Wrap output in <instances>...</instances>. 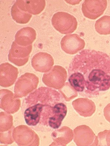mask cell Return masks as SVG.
I'll return each mask as SVG.
<instances>
[{
    "instance_id": "1",
    "label": "cell",
    "mask_w": 110,
    "mask_h": 146,
    "mask_svg": "<svg viewBox=\"0 0 110 146\" xmlns=\"http://www.w3.org/2000/svg\"><path fill=\"white\" fill-rule=\"evenodd\" d=\"M69 83L80 96L94 98L110 88V57L84 49L73 58L68 69Z\"/></svg>"
},
{
    "instance_id": "2",
    "label": "cell",
    "mask_w": 110,
    "mask_h": 146,
    "mask_svg": "<svg viewBox=\"0 0 110 146\" xmlns=\"http://www.w3.org/2000/svg\"><path fill=\"white\" fill-rule=\"evenodd\" d=\"M66 101L59 92L41 87L25 97L21 110L26 124L37 131L58 129L67 115Z\"/></svg>"
},
{
    "instance_id": "3",
    "label": "cell",
    "mask_w": 110,
    "mask_h": 146,
    "mask_svg": "<svg viewBox=\"0 0 110 146\" xmlns=\"http://www.w3.org/2000/svg\"><path fill=\"white\" fill-rule=\"evenodd\" d=\"M52 26L56 30L63 34L73 33L77 28L78 23L75 17L65 12H58L52 18Z\"/></svg>"
},
{
    "instance_id": "4",
    "label": "cell",
    "mask_w": 110,
    "mask_h": 146,
    "mask_svg": "<svg viewBox=\"0 0 110 146\" xmlns=\"http://www.w3.org/2000/svg\"><path fill=\"white\" fill-rule=\"evenodd\" d=\"M39 83V78L36 75L32 73H25L19 78L15 84V97L20 98L26 97L36 89Z\"/></svg>"
},
{
    "instance_id": "5",
    "label": "cell",
    "mask_w": 110,
    "mask_h": 146,
    "mask_svg": "<svg viewBox=\"0 0 110 146\" xmlns=\"http://www.w3.org/2000/svg\"><path fill=\"white\" fill-rule=\"evenodd\" d=\"M67 76V71L64 68L55 65L50 71L43 74L42 80L47 86L58 90L66 84Z\"/></svg>"
},
{
    "instance_id": "6",
    "label": "cell",
    "mask_w": 110,
    "mask_h": 146,
    "mask_svg": "<svg viewBox=\"0 0 110 146\" xmlns=\"http://www.w3.org/2000/svg\"><path fill=\"white\" fill-rule=\"evenodd\" d=\"M14 140L19 146H39V138L31 128L20 125L14 128L13 132Z\"/></svg>"
},
{
    "instance_id": "7",
    "label": "cell",
    "mask_w": 110,
    "mask_h": 146,
    "mask_svg": "<svg viewBox=\"0 0 110 146\" xmlns=\"http://www.w3.org/2000/svg\"><path fill=\"white\" fill-rule=\"evenodd\" d=\"M74 142L78 146H98L97 136L89 126L79 125L74 130Z\"/></svg>"
},
{
    "instance_id": "8",
    "label": "cell",
    "mask_w": 110,
    "mask_h": 146,
    "mask_svg": "<svg viewBox=\"0 0 110 146\" xmlns=\"http://www.w3.org/2000/svg\"><path fill=\"white\" fill-rule=\"evenodd\" d=\"M32 49V44L23 46L18 44L15 41L13 42L9 51L8 60L17 66H23L28 61Z\"/></svg>"
},
{
    "instance_id": "9",
    "label": "cell",
    "mask_w": 110,
    "mask_h": 146,
    "mask_svg": "<svg viewBox=\"0 0 110 146\" xmlns=\"http://www.w3.org/2000/svg\"><path fill=\"white\" fill-rule=\"evenodd\" d=\"M107 5V0H85L82 5V11L87 18L95 20L104 13Z\"/></svg>"
},
{
    "instance_id": "10",
    "label": "cell",
    "mask_w": 110,
    "mask_h": 146,
    "mask_svg": "<svg viewBox=\"0 0 110 146\" xmlns=\"http://www.w3.org/2000/svg\"><path fill=\"white\" fill-rule=\"evenodd\" d=\"M1 108L9 114H13L20 109L21 102L18 98H16L12 92L7 89L0 91Z\"/></svg>"
},
{
    "instance_id": "11",
    "label": "cell",
    "mask_w": 110,
    "mask_h": 146,
    "mask_svg": "<svg viewBox=\"0 0 110 146\" xmlns=\"http://www.w3.org/2000/svg\"><path fill=\"white\" fill-rule=\"evenodd\" d=\"M61 48L66 53L75 54L83 49L85 42L77 34L65 36L61 42Z\"/></svg>"
},
{
    "instance_id": "12",
    "label": "cell",
    "mask_w": 110,
    "mask_h": 146,
    "mask_svg": "<svg viewBox=\"0 0 110 146\" xmlns=\"http://www.w3.org/2000/svg\"><path fill=\"white\" fill-rule=\"evenodd\" d=\"M18 69L8 62L0 65V85L7 88L13 85L18 76Z\"/></svg>"
},
{
    "instance_id": "13",
    "label": "cell",
    "mask_w": 110,
    "mask_h": 146,
    "mask_svg": "<svg viewBox=\"0 0 110 146\" xmlns=\"http://www.w3.org/2000/svg\"><path fill=\"white\" fill-rule=\"evenodd\" d=\"M31 64L36 71L46 73L52 69L54 64V60L49 54L47 52H40L33 57Z\"/></svg>"
},
{
    "instance_id": "14",
    "label": "cell",
    "mask_w": 110,
    "mask_h": 146,
    "mask_svg": "<svg viewBox=\"0 0 110 146\" xmlns=\"http://www.w3.org/2000/svg\"><path fill=\"white\" fill-rule=\"evenodd\" d=\"M72 105L80 116L85 117L92 116L96 110L94 102L87 98H78L72 102Z\"/></svg>"
},
{
    "instance_id": "15",
    "label": "cell",
    "mask_w": 110,
    "mask_h": 146,
    "mask_svg": "<svg viewBox=\"0 0 110 146\" xmlns=\"http://www.w3.org/2000/svg\"><path fill=\"white\" fill-rule=\"evenodd\" d=\"M51 136L53 142L50 146H66L73 139L74 132L71 128L64 126L56 129Z\"/></svg>"
},
{
    "instance_id": "16",
    "label": "cell",
    "mask_w": 110,
    "mask_h": 146,
    "mask_svg": "<svg viewBox=\"0 0 110 146\" xmlns=\"http://www.w3.org/2000/svg\"><path fill=\"white\" fill-rule=\"evenodd\" d=\"M36 37L35 30L30 27H26L17 31L15 35V41L20 46H27L32 44Z\"/></svg>"
},
{
    "instance_id": "17",
    "label": "cell",
    "mask_w": 110,
    "mask_h": 146,
    "mask_svg": "<svg viewBox=\"0 0 110 146\" xmlns=\"http://www.w3.org/2000/svg\"><path fill=\"white\" fill-rule=\"evenodd\" d=\"M11 16L14 21L20 24H26L28 23L32 15L27 12L23 8L21 0L17 1L11 10Z\"/></svg>"
},
{
    "instance_id": "18",
    "label": "cell",
    "mask_w": 110,
    "mask_h": 146,
    "mask_svg": "<svg viewBox=\"0 0 110 146\" xmlns=\"http://www.w3.org/2000/svg\"><path fill=\"white\" fill-rule=\"evenodd\" d=\"M21 2L24 9L32 15H39L46 7L44 0H21Z\"/></svg>"
},
{
    "instance_id": "19",
    "label": "cell",
    "mask_w": 110,
    "mask_h": 146,
    "mask_svg": "<svg viewBox=\"0 0 110 146\" xmlns=\"http://www.w3.org/2000/svg\"><path fill=\"white\" fill-rule=\"evenodd\" d=\"M95 27L96 31L99 34H110V16H103L98 19L96 21Z\"/></svg>"
},
{
    "instance_id": "20",
    "label": "cell",
    "mask_w": 110,
    "mask_h": 146,
    "mask_svg": "<svg viewBox=\"0 0 110 146\" xmlns=\"http://www.w3.org/2000/svg\"><path fill=\"white\" fill-rule=\"evenodd\" d=\"M0 133L8 131L13 129V117L7 112H2L0 113Z\"/></svg>"
},
{
    "instance_id": "21",
    "label": "cell",
    "mask_w": 110,
    "mask_h": 146,
    "mask_svg": "<svg viewBox=\"0 0 110 146\" xmlns=\"http://www.w3.org/2000/svg\"><path fill=\"white\" fill-rule=\"evenodd\" d=\"M58 90L63 96L66 102H70L78 96V92L71 86L69 82L66 83L62 88Z\"/></svg>"
},
{
    "instance_id": "22",
    "label": "cell",
    "mask_w": 110,
    "mask_h": 146,
    "mask_svg": "<svg viewBox=\"0 0 110 146\" xmlns=\"http://www.w3.org/2000/svg\"><path fill=\"white\" fill-rule=\"evenodd\" d=\"M98 146H110V130L100 132L97 136Z\"/></svg>"
},
{
    "instance_id": "23",
    "label": "cell",
    "mask_w": 110,
    "mask_h": 146,
    "mask_svg": "<svg viewBox=\"0 0 110 146\" xmlns=\"http://www.w3.org/2000/svg\"><path fill=\"white\" fill-rule=\"evenodd\" d=\"M13 129L8 131L4 132L1 133V143L3 144H11L15 141L13 137Z\"/></svg>"
},
{
    "instance_id": "24",
    "label": "cell",
    "mask_w": 110,
    "mask_h": 146,
    "mask_svg": "<svg viewBox=\"0 0 110 146\" xmlns=\"http://www.w3.org/2000/svg\"><path fill=\"white\" fill-rule=\"evenodd\" d=\"M103 115L106 119L110 123V103L108 104L104 108Z\"/></svg>"
}]
</instances>
